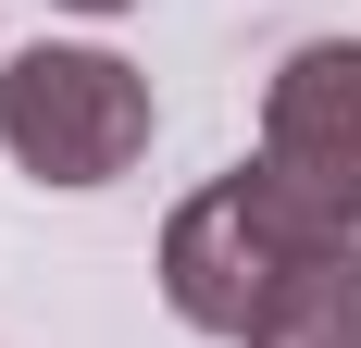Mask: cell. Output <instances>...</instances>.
I'll use <instances>...</instances> for the list:
<instances>
[{
	"label": "cell",
	"mask_w": 361,
	"mask_h": 348,
	"mask_svg": "<svg viewBox=\"0 0 361 348\" xmlns=\"http://www.w3.org/2000/svg\"><path fill=\"white\" fill-rule=\"evenodd\" d=\"M250 348H361V237L324 249V261H299L287 299L250 323Z\"/></svg>",
	"instance_id": "obj_4"
},
{
	"label": "cell",
	"mask_w": 361,
	"mask_h": 348,
	"mask_svg": "<svg viewBox=\"0 0 361 348\" xmlns=\"http://www.w3.org/2000/svg\"><path fill=\"white\" fill-rule=\"evenodd\" d=\"M250 174H262V187H274L324 249L361 237V37H312V50L274 63Z\"/></svg>",
	"instance_id": "obj_3"
},
{
	"label": "cell",
	"mask_w": 361,
	"mask_h": 348,
	"mask_svg": "<svg viewBox=\"0 0 361 348\" xmlns=\"http://www.w3.org/2000/svg\"><path fill=\"white\" fill-rule=\"evenodd\" d=\"M299 261H324V237H312L250 162L212 174L200 199H175V224H162V299H175V323L237 336V348H250V323L274 311V299H287Z\"/></svg>",
	"instance_id": "obj_1"
},
{
	"label": "cell",
	"mask_w": 361,
	"mask_h": 348,
	"mask_svg": "<svg viewBox=\"0 0 361 348\" xmlns=\"http://www.w3.org/2000/svg\"><path fill=\"white\" fill-rule=\"evenodd\" d=\"M63 13H137V0H63Z\"/></svg>",
	"instance_id": "obj_5"
},
{
	"label": "cell",
	"mask_w": 361,
	"mask_h": 348,
	"mask_svg": "<svg viewBox=\"0 0 361 348\" xmlns=\"http://www.w3.org/2000/svg\"><path fill=\"white\" fill-rule=\"evenodd\" d=\"M0 149L37 174V187H112V174L149 149V75L112 63V50H63L37 37L0 75Z\"/></svg>",
	"instance_id": "obj_2"
}]
</instances>
